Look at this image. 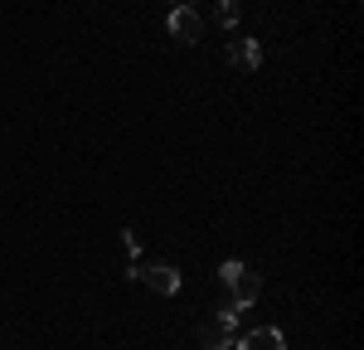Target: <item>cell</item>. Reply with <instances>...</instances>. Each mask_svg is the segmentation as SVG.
I'll list each match as a JSON object with an SVG mask.
<instances>
[{
  "instance_id": "4",
  "label": "cell",
  "mask_w": 364,
  "mask_h": 350,
  "mask_svg": "<svg viewBox=\"0 0 364 350\" xmlns=\"http://www.w3.org/2000/svg\"><path fill=\"white\" fill-rule=\"evenodd\" d=\"M166 25H170V34H175L180 44H199V34H204V20L195 15V5H175Z\"/></svg>"
},
{
  "instance_id": "3",
  "label": "cell",
  "mask_w": 364,
  "mask_h": 350,
  "mask_svg": "<svg viewBox=\"0 0 364 350\" xmlns=\"http://www.w3.org/2000/svg\"><path fill=\"white\" fill-rule=\"evenodd\" d=\"M233 341H238V312H233V307L199 326V346H204V350H228Z\"/></svg>"
},
{
  "instance_id": "8",
  "label": "cell",
  "mask_w": 364,
  "mask_h": 350,
  "mask_svg": "<svg viewBox=\"0 0 364 350\" xmlns=\"http://www.w3.org/2000/svg\"><path fill=\"white\" fill-rule=\"evenodd\" d=\"M170 5H195V0H170Z\"/></svg>"
},
{
  "instance_id": "6",
  "label": "cell",
  "mask_w": 364,
  "mask_h": 350,
  "mask_svg": "<svg viewBox=\"0 0 364 350\" xmlns=\"http://www.w3.org/2000/svg\"><path fill=\"white\" fill-rule=\"evenodd\" d=\"M228 58H233V63H238L243 73H252V68L262 63V49H257V39H238V44L228 49Z\"/></svg>"
},
{
  "instance_id": "2",
  "label": "cell",
  "mask_w": 364,
  "mask_h": 350,
  "mask_svg": "<svg viewBox=\"0 0 364 350\" xmlns=\"http://www.w3.org/2000/svg\"><path fill=\"white\" fill-rule=\"evenodd\" d=\"M127 277H132V282H146L151 292H161V297H175V292H180V272H175L170 262H132Z\"/></svg>"
},
{
  "instance_id": "7",
  "label": "cell",
  "mask_w": 364,
  "mask_h": 350,
  "mask_svg": "<svg viewBox=\"0 0 364 350\" xmlns=\"http://www.w3.org/2000/svg\"><path fill=\"white\" fill-rule=\"evenodd\" d=\"M219 25H224V29L238 25V0H219Z\"/></svg>"
},
{
  "instance_id": "5",
  "label": "cell",
  "mask_w": 364,
  "mask_h": 350,
  "mask_svg": "<svg viewBox=\"0 0 364 350\" xmlns=\"http://www.w3.org/2000/svg\"><path fill=\"white\" fill-rule=\"evenodd\" d=\"M238 350H287V341H282L277 326H262V331H248V336L238 341Z\"/></svg>"
},
{
  "instance_id": "1",
  "label": "cell",
  "mask_w": 364,
  "mask_h": 350,
  "mask_svg": "<svg viewBox=\"0 0 364 350\" xmlns=\"http://www.w3.org/2000/svg\"><path fill=\"white\" fill-rule=\"evenodd\" d=\"M219 277H224V287L233 292V312H243V307H252V302L262 297V277H257L252 267H243L238 258L219 262Z\"/></svg>"
}]
</instances>
